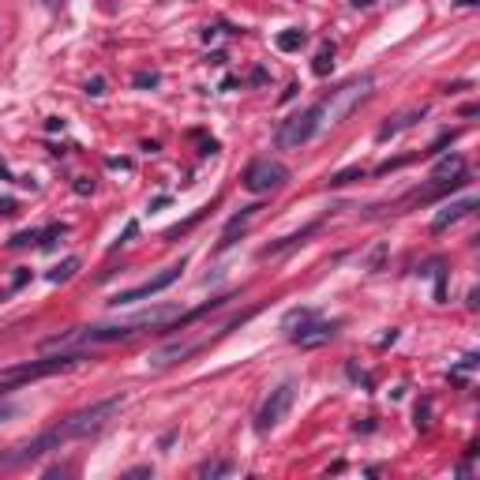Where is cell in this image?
<instances>
[{
  "instance_id": "83f0119b",
  "label": "cell",
  "mask_w": 480,
  "mask_h": 480,
  "mask_svg": "<svg viewBox=\"0 0 480 480\" xmlns=\"http://www.w3.org/2000/svg\"><path fill=\"white\" fill-rule=\"evenodd\" d=\"M49 4H57V0H49Z\"/></svg>"
},
{
  "instance_id": "7c38bea8",
  "label": "cell",
  "mask_w": 480,
  "mask_h": 480,
  "mask_svg": "<svg viewBox=\"0 0 480 480\" xmlns=\"http://www.w3.org/2000/svg\"><path fill=\"white\" fill-rule=\"evenodd\" d=\"M255 210H259V207H244V210H240V214H233V218H229V225H225V237H221V244H218V248H229V237H233L237 229H244L248 221H252V214H255Z\"/></svg>"
},
{
  "instance_id": "d6986e66",
  "label": "cell",
  "mask_w": 480,
  "mask_h": 480,
  "mask_svg": "<svg viewBox=\"0 0 480 480\" xmlns=\"http://www.w3.org/2000/svg\"><path fill=\"white\" fill-rule=\"evenodd\" d=\"M64 233H68V225H49L45 233H38V240H42V248H53V240L64 237Z\"/></svg>"
},
{
  "instance_id": "5b68a950",
  "label": "cell",
  "mask_w": 480,
  "mask_h": 480,
  "mask_svg": "<svg viewBox=\"0 0 480 480\" xmlns=\"http://www.w3.org/2000/svg\"><path fill=\"white\" fill-rule=\"evenodd\" d=\"M293 398H297V383H293V379L278 383V386L271 391V398H266V402L259 405V417H255V428H259V431H274V428L282 424V417L289 413Z\"/></svg>"
},
{
  "instance_id": "30bf717a",
  "label": "cell",
  "mask_w": 480,
  "mask_h": 480,
  "mask_svg": "<svg viewBox=\"0 0 480 480\" xmlns=\"http://www.w3.org/2000/svg\"><path fill=\"white\" fill-rule=\"evenodd\" d=\"M199 349V341H188V345H165V349H158V353L151 357V368H165V364H173V360H184V357H191Z\"/></svg>"
},
{
  "instance_id": "484cf974",
  "label": "cell",
  "mask_w": 480,
  "mask_h": 480,
  "mask_svg": "<svg viewBox=\"0 0 480 480\" xmlns=\"http://www.w3.org/2000/svg\"><path fill=\"white\" fill-rule=\"evenodd\" d=\"M76 191H79V196H87V191H94V180H79V184H76Z\"/></svg>"
},
{
  "instance_id": "52a82bcc",
  "label": "cell",
  "mask_w": 480,
  "mask_h": 480,
  "mask_svg": "<svg viewBox=\"0 0 480 480\" xmlns=\"http://www.w3.org/2000/svg\"><path fill=\"white\" fill-rule=\"evenodd\" d=\"M180 271H184V263L177 266H165V271L158 274V278H151V282H143V285H135V289H120L109 304H135V300H146V297H154V293H162V289H169L173 282L180 278Z\"/></svg>"
},
{
  "instance_id": "9c48e42d",
  "label": "cell",
  "mask_w": 480,
  "mask_h": 480,
  "mask_svg": "<svg viewBox=\"0 0 480 480\" xmlns=\"http://www.w3.org/2000/svg\"><path fill=\"white\" fill-rule=\"evenodd\" d=\"M469 210H477V199H473V196H469V199H461V203H450L447 210H439V214H436L431 229H436V233H443V229H447V225H454L458 218H465Z\"/></svg>"
},
{
  "instance_id": "ba28073f",
  "label": "cell",
  "mask_w": 480,
  "mask_h": 480,
  "mask_svg": "<svg viewBox=\"0 0 480 480\" xmlns=\"http://www.w3.org/2000/svg\"><path fill=\"white\" fill-rule=\"evenodd\" d=\"M293 341H297L300 349H316V345H327L330 338L338 334V323H300V330H289Z\"/></svg>"
},
{
  "instance_id": "8fae6325",
  "label": "cell",
  "mask_w": 480,
  "mask_h": 480,
  "mask_svg": "<svg viewBox=\"0 0 480 480\" xmlns=\"http://www.w3.org/2000/svg\"><path fill=\"white\" fill-rule=\"evenodd\" d=\"M420 117H424V109H413V113H402L398 120H391V124H386V128H379V139H391V135H398L402 128H409L413 120H420Z\"/></svg>"
},
{
  "instance_id": "9a60e30c",
  "label": "cell",
  "mask_w": 480,
  "mask_h": 480,
  "mask_svg": "<svg viewBox=\"0 0 480 480\" xmlns=\"http://www.w3.org/2000/svg\"><path fill=\"white\" fill-rule=\"evenodd\" d=\"M76 271H79V259H64L57 271H49V282H53V285H60V282H68Z\"/></svg>"
},
{
  "instance_id": "3957f363",
  "label": "cell",
  "mask_w": 480,
  "mask_h": 480,
  "mask_svg": "<svg viewBox=\"0 0 480 480\" xmlns=\"http://www.w3.org/2000/svg\"><path fill=\"white\" fill-rule=\"evenodd\" d=\"M372 90V76H364V79H353V83H345V87L338 90L334 98H327V101H319V124H338L341 117L349 113V109L357 105L360 98Z\"/></svg>"
},
{
  "instance_id": "4fadbf2b",
  "label": "cell",
  "mask_w": 480,
  "mask_h": 480,
  "mask_svg": "<svg viewBox=\"0 0 480 480\" xmlns=\"http://www.w3.org/2000/svg\"><path fill=\"white\" fill-rule=\"evenodd\" d=\"M304 42H308V34H304V31H282L278 34V49L282 53H297Z\"/></svg>"
},
{
  "instance_id": "5bb4252c",
  "label": "cell",
  "mask_w": 480,
  "mask_h": 480,
  "mask_svg": "<svg viewBox=\"0 0 480 480\" xmlns=\"http://www.w3.org/2000/svg\"><path fill=\"white\" fill-rule=\"evenodd\" d=\"M311 68H316V76H330V68H334V45H323Z\"/></svg>"
},
{
  "instance_id": "7402d4cb",
  "label": "cell",
  "mask_w": 480,
  "mask_h": 480,
  "mask_svg": "<svg viewBox=\"0 0 480 480\" xmlns=\"http://www.w3.org/2000/svg\"><path fill=\"white\" fill-rule=\"evenodd\" d=\"M135 233H139V221H128V225H124V233H120V240H117L113 248H120V244H128V240H132Z\"/></svg>"
},
{
  "instance_id": "6da1fadb",
  "label": "cell",
  "mask_w": 480,
  "mask_h": 480,
  "mask_svg": "<svg viewBox=\"0 0 480 480\" xmlns=\"http://www.w3.org/2000/svg\"><path fill=\"white\" fill-rule=\"evenodd\" d=\"M120 405H124V398H105V402H94L90 409L71 413L68 420H60L57 428L42 431L38 439H31L26 447L15 450V454L0 458V465H19V461H34V458L49 454V450H60L64 443H71V439H87V436H94V431H101L109 420L117 417V413H120Z\"/></svg>"
},
{
  "instance_id": "7a4b0ae2",
  "label": "cell",
  "mask_w": 480,
  "mask_h": 480,
  "mask_svg": "<svg viewBox=\"0 0 480 480\" xmlns=\"http://www.w3.org/2000/svg\"><path fill=\"white\" fill-rule=\"evenodd\" d=\"M83 360H87V353H60V357L26 360V364H19V368L0 372V386H23V383H34V379H49V375L71 372V368L83 364Z\"/></svg>"
},
{
  "instance_id": "2e32d148",
  "label": "cell",
  "mask_w": 480,
  "mask_h": 480,
  "mask_svg": "<svg viewBox=\"0 0 480 480\" xmlns=\"http://www.w3.org/2000/svg\"><path fill=\"white\" fill-rule=\"evenodd\" d=\"M360 177H364V169H360V165H349V169H341V173H334V177H330V188L353 184V180H360Z\"/></svg>"
},
{
  "instance_id": "ffe728a7",
  "label": "cell",
  "mask_w": 480,
  "mask_h": 480,
  "mask_svg": "<svg viewBox=\"0 0 480 480\" xmlns=\"http://www.w3.org/2000/svg\"><path fill=\"white\" fill-rule=\"evenodd\" d=\"M450 169L461 173V158H443V162L436 165V173H439V177H443V173H450Z\"/></svg>"
},
{
  "instance_id": "44dd1931",
  "label": "cell",
  "mask_w": 480,
  "mask_h": 480,
  "mask_svg": "<svg viewBox=\"0 0 480 480\" xmlns=\"http://www.w3.org/2000/svg\"><path fill=\"white\" fill-rule=\"evenodd\" d=\"M135 87H158V71H139V76H135Z\"/></svg>"
},
{
  "instance_id": "277c9868",
  "label": "cell",
  "mask_w": 480,
  "mask_h": 480,
  "mask_svg": "<svg viewBox=\"0 0 480 480\" xmlns=\"http://www.w3.org/2000/svg\"><path fill=\"white\" fill-rule=\"evenodd\" d=\"M289 180V169L282 162H271V158H259L244 169V188L255 191V196H266V191H278L282 184Z\"/></svg>"
},
{
  "instance_id": "e0dca14e",
  "label": "cell",
  "mask_w": 480,
  "mask_h": 480,
  "mask_svg": "<svg viewBox=\"0 0 480 480\" xmlns=\"http://www.w3.org/2000/svg\"><path fill=\"white\" fill-rule=\"evenodd\" d=\"M233 473V461H207V465H199V477H225Z\"/></svg>"
},
{
  "instance_id": "4316f807",
  "label": "cell",
  "mask_w": 480,
  "mask_h": 480,
  "mask_svg": "<svg viewBox=\"0 0 480 480\" xmlns=\"http://www.w3.org/2000/svg\"><path fill=\"white\" fill-rule=\"evenodd\" d=\"M353 4H357V8H368V4H372V0H353Z\"/></svg>"
},
{
  "instance_id": "cb8c5ba5",
  "label": "cell",
  "mask_w": 480,
  "mask_h": 480,
  "mask_svg": "<svg viewBox=\"0 0 480 480\" xmlns=\"http://www.w3.org/2000/svg\"><path fill=\"white\" fill-rule=\"evenodd\" d=\"M31 240H38V233H34V229H31V233H19V237H12V248H26V244H31Z\"/></svg>"
},
{
  "instance_id": "603a6c76",
  "label": "cell",
  "mask_w": 480,
  "mask_h": 480,
  "mask_svg": "<svg viewBox=\"0 0 480 480\" xmlns=\"http://www.w3.org/2000/svg\"><path fill=\"white\" fill-rule=\"evenodd\" d=\"M428 413H431V402H420L417 405V428H428Z\"/></svg>"
},
{
  "instance_id": "8992f818",
  "label": "cell",
  "mask_w": 480,
  "mask_h": 480,
  "mask_svg": "<svg viewBox=\"0 0 480 480\" xmlns=\"http://www.w3.org/2000/svg\"><path fill=\"white\" fill-rule=\"evenodd\" d=\"M319 105H311V109H304L300 117H293V120H285L282 124V132H278V143L285 146V151H293V146H304L311 139V135L319 132Z\"/></svg>"
},
{
  "instance_id": "d4e9b609",
  "label": "cell",
  "mask_w": 480,
  "mask_h": 480,
  "mask_svg": "<svg viewBox=\"0 0 480 480\" xmlns=\"http://www.w3.org/2000/svg\"><path fill=\"white\" fill-rule=\"evenodd\" d=\"M87 94L101 98V94H105V79H90V83H87Z\"/></svg>"
},
{
  "instance_id": "ac0fdd59",
  "label": "cell",
  "mask_w": 480,
  "mask_h": 480,
  "mask_svg": "<svg viewBox=\"0 0 480 480\" xmlns=\"http://www.w3.org/2000/svg\"><path fill=\"white\" fill-rule=\"evenodd\" d=\"M308 319H316V311H311V308H293L289 316H285V330L300 327V323H308Z\"/></svg>"
}]
</instances>
